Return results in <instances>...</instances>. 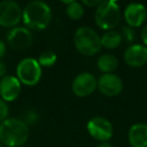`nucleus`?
<instances>
[{
	"instance_id": "1",
	"label": "nucleus",
	"mask_w": 147,
	"mask_h": 147,
	"mask_svg": "<svg viewBox=\"0 0 147 147\" xmlns=\"http://www.w3.org/2000/svg\"><path fill=\"white\" fill-rule=\"evenodd\" d=\"M28 137V126L20 119L7 118L0 123V142L5 146H22Z\"/></svg>"
},
{
	"instance_id": "2",
	"label": "nucleus",
	"mask_w": 147,
	"mask_h": 147,
	"mask_svg": "<svg viewBox=\"0 0 147 147\" xmlns=\"http://www.w3.org/2000/svg\"><path fill=\"white\" fill-rule=\"evenodd\" d=\"M51 19V9L40 0L28 2L22 9V21L25 26L34 30L43 29L49 24Z\"/></svg>"
},
{
	"instance_id": "3",
	"label": "nucleus",
	"mask_w": 147,
	"mask_h": 147,
	"mask_svg": "<svg viewBox=\"0 0 147 147\" xmlns=\"http://www.w3.org/2000/svg\"><path fill=\"white\" fill-rule=\"evenodd\" d=\"M74 42L79 53L87 57L96 55L102 47L100 35L90 26L79 27L74 35Z\"/></svg>"
},
{
	"instance_id": "4",
	"label": "nucleus",
	"mask_w": 147,
	"mask_h": 147,
	"mask_svg": "<svg viewBox=\"0 0 147 147\" xmlns=\"http://www.w3.org/2000/svg\"><path fill=\"white\" fill-rule=\"evenodd\" d=\"M121 19V10L118 3L113 0L101 1L95 11V22L100 28L112 30Z\"/></svg>"
},
{
	"instance_id": "5",
	"label": "nucleus",
	"mask_w": 147,
	"mask_h": 147,
	"mask_svg": "<svg viewBox=\"0 0 147 147\" xmlns=\"http://www.w3.org/2000/svg\"><path fill=\"white\" fill-rule=\"evenodd\" d=\"M16 74L20 83L26 86H34L41 78V67L36 59L26 57L18 63Z\"/></svg>"
},
{
	"instance_id": "6",
	"label": "nucleus",
	"mask_w": 147,
	"mask_h": 147,
	"mask_svg": "<svg viewBox=\"0 0 147 147\" xmlns=\"http://www.w3.org/2000/svg\"><path fill=\"white\" fill-rule=\"evenodd\" d=\"M22 19V9L13 0H4L0 2V26L15 27Z\"/></svg>"
},
{
	"instance_id": "7",
	"label": "nucleus",
	"mask_w": 147,
	"mask_h": 147,
	"mask_svg": "<svg viewBox=\"0 0 147 147\" xmlns=\"http://www.w3.org/2000/svg\"><path fill=\"white\" fill-rule=\"evenodd\" d=\"M89 134L96 140L107 142L113 136V126L108 119L104 117H94L87 124Z\"/></svg>"
},
{
	"instance_id": "8",
	"label": "nucleus",
	"mask_w": 147,
	"mask_h": 147,
	"mask_svg": "<svg viewBox=\"0 0 147 147\" xmlns=\"http://www.w3.org/2000/svg\"><path fill=\"white\" fill-rule=\"evenodd\" d=\"M8 45L16 51H24L31 47L33 41L32 33L28 28L23 26L13 27L6 35Z\"/></svg>"
},
{
	"instance_id": "9",
	"label": "nucleus",
	"mask_w": 147,
	"mask_h": 147,
	"mask_svg": "<svg viewBox=\"0 0 147 147\" xmlns=\"http://www.w3.org/2000/svg\"><path fill=\"white\" fill-rule=\"evenodd\" d=\"M97 87L98 81L96 77L88 71L79 74L71 83V90L78 97L89 96L96 90Z\"/></svg>"
},
{
	"instance_id": "10",
	"label": "nucleus",
	"mask_w": 147,
	"mask_h": 147,
	"mask_svg": "<svg viewBox=\"0 0 147 147\" xmlns=\"http://www.w3.org/2000/svg\"><path fill=\"white\" fill-rule=\"evenodd\" d=\"M98 89L107 97H115L123 90V82L115 74H103L98 80Z\"/></svg>"
},
{
	"instance_id": "11",
	"label": "nucleus",
	"mask_w": 147,
	"mask_h": 147,
	"mask_svg": "<svg viewBox=\"0 0 147 147\" xmlns=\"http://www.w3.org/2000/svg\"><path fill=\"white\" fill-rule=\"evenodd\" d=\"M21 92V83L14 76H5L0 80V96L5 102H12Z\"/></svg>"
},
{
	"instance_id": "12",
	"label": "nucleus",
	"mask_w": 147,
	"mask_h": 147,
	"mask_svg": "<svg viewBox=\"0 0 147 147\" xmlns=\"http://www.w3.org/2000/svg\"><path fill=\"white\" fill-rule=\"evenodd\" d=\"M124 61L128 65L140 67L147 63V47L144 45H132L124 51Z\"/></svg>"
},
{
	"instance_id": "13",
	"label": "nucleus",
	"mask_w": 147,
	"mask_h": 147,
	"mask_svg": "<svg viewBox=\"0 0 147 147\" xmlns=\"http://www.w3.org/2000/svg\"><path fill=\"white\" fill-rule=\"evenodd\" d=\"M124 17L127 24L130 27H138L146 20L147 10L141 3L133 2L126 6L124 10Z\"/></svg>"
},
{
	"instance_id": "14",
	"label": "nucleus",
	"mask_w": 147,
	"mask_h": 147,
	"mask_svg": "<svg viewBox=\"0 0 147 147\" xmlns=\"http://www.w3.org/2000/svg\"><path fill=\"white\" fill-rule=\"evenodd\" d=\"M128 140L132 147H147V125L136 123L128 131Z\"/></svg>"
},
{
	"instance_id": "15",
	"label": "nucleus",
	"mask_w": 147,
	"mask_h": 147,
	"mask_svg": "<svg viewBox=\"0 0 147 147\" xmlns=\"http://www.w3.org/2000/svg\"><path fill=\"white\" fill-rule=\"evenodd\" d=\"M97 67L105 74H111L118 67V59L116 57L110 53L102 55L97 61Z\"/></svg>"
},
{
	"instance_id": "16",
	"label": "nucleus",
	"mask_w": 147,
	"mask_h": 147,
	"mask_svg": "<svg viewBox=\"0 0 147 147\" xmlns=\"http://www.w3.org/2000/svg\"><path fill=\"white\" fill-rule=\"evenodd\" d=\"M122 41V35L115 30H107L101 36V45L108 49H113L119 47Z\"/></svg>"
},
{
	"instance_id": "17",
	"label": "nucleus",
	"mask_w": 147,
	"mask_h": 147,
	"mask_svg": "<svg viewBox=\"0 0 147 147\" xmlns=\"http://www.w3.org/2000/svg\"><path fill=\"white\" fill-rule=\"evenodd\" d=\"M63 3L67 4V16L71 19L74 20H78V19L82 18L83 14H84V6L82 3L78 2V1H63Z\"/></svg>"
},
{
	"instance_id": "18",
	"label": "nucleus",
	"mask_w": 147,
	"mask_h": 147,
	"mask_svg": "<svg viewBox=\"0 0 147 147\" xmlns=\"http://www.w3.org/2000/svg\"><path fill=\"white\" fill-rule=\"evenodd\" d=\"M57 55L55 51H45L39 55V57L37 59L38 63L40 65V67H51L57 61Z\"/></svg>"
},
{
	"instance_id": "19",
	"label": "nucleus",
	"mask_w": 147,
	"mask_h": 147,
	"mask_svg": "<svg viewBox=\"0 0 147 147\" xmlns=\"http://www.w3.org/2000/svg\"><path fill=\"white\" fill-rule=\"evenodd\" d=\"M8 112H9L8 105L6 104V102L3 99L0 98V122H2L5 119H7Z\"/></svg>"
},
{
	"instance_id": "20",
	"label": "nucleus",
	"mask_w": 147,
	"mask_h": 147,
	"mask_svg": "<svg viewBox=\"0 0 147 147\" xmlns=\"http://www.w3.org/2000/svg\"><path fill=\"white\" fill-rule=\"evenodd\" d=\"M126 38L127 41H132L134 38V30L132 29V27L130 26H124L123 27V35Z\"/></svg>"
},
{
	"instance_id": "21",
	"label": "nucleus",
	"mask_w": 147,
	"mask_h": 147,
	"mask_svg": "<svg viewBox=\"0 0 147 147\" xmlns=\"http://www.w3.org/2000/svg\"><path fill=\"white\" fill-rule=\"evenodd\" d=\"M6 73H7L6 65H5L4 61H0V78H3V77L6 76Z\"/></svg>"
},
{
	"instance_id": "22",
	"label": "nucleus",
	"mask_w": 147,
	"mask_h": 147,
	"mask_svg": "<svg viewBox=\"0 0 147 147\" xmlns=\"http://www.w3.org/2000/svg\"><path fill=\"white\" fill-rule=\"evenodd\" d=\"M83 3L86 4V5H88V6H90V7H97L101 3V0H93V1H91V0L90 1H88V0H84Z\"/></svg>"
},
{
	"instance_id": "23",
	"label": "nucleus",
	"mask_w": 147,
	"mask_h": 147,
	"mask_svg": "<svg viewBox=\"0 0 147 147\" xmlns=\"http://www.w3.org/2000/svg\"><path fill=\"white\" fill-rule=\"evenodd\" d=\"M141 39H142L143 43L145 45V47L147 45V24L143 27L142 31H141Z\"/></svg>"
},
{
	"instance_id": "24",
	"label": "nucleus",
	"mask_w": 147,
	"mask_h": 147,
	"mask_svg": "<svg viewBox=\"0 0 147 147\" xmlns=\"http://www.w3.org/2000/svg\"><path fill=\"white\" fill-rule=\"evenodd\" d=\"M6 53V45H5L4 41L0 39V59L3 57Z\"/></svg>"
},
{
	"instance_id": "25",
	"label": "nucleus",
	"mask_w": 147,
	"mask_h": 147,
	"mask_svg": "<svg viewBox=\"0 0 147 147\" xmlns=\"http://www.w3.org/2000/svg\"><path fill=\"white\" fill-rule=\"evenodd\" d=\"M97 147H113V146L109 142H102L101 144H99Z\"/></svg>"
},
{
	"instance_id": "26",
	"label": "nucleus",
	"mask_w": 147,
	"mask_h": 147,
	"mask_svg": "<svg viewBox=\"0 0 147 147\" xmlns=\"http://www.w3.org/2000/svg\"><path fill=\"white\" fill-rule=\"evenodd\" d=\"M0 147H2V143L0 142Z\"/></svg>"
}]
</instances>
